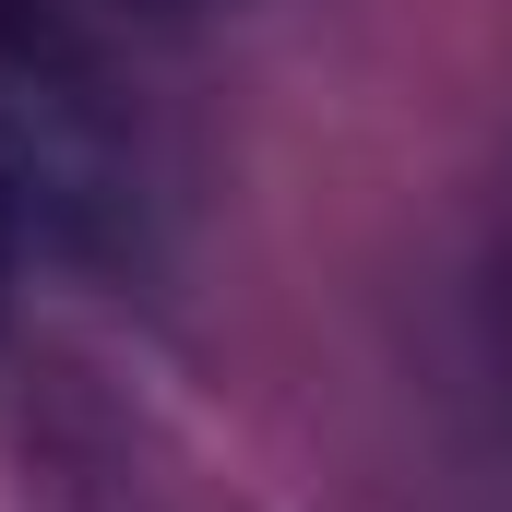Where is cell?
Listing matches in <instances>:
<instances>
[{"label": "cell", "instance_id": "6da1fadb", "mask_svg": "<svg viewBox=\"0 0 512 512\" xmlns=\"http://www.w3.org/2000/svg\"><path fill=\"white\" fill-rule=\"evenodd\" d=\"M0 179L48 227H108L131 203L120 96H108L96 48L36 0H0Z\"/></svg>", "mask_w": 512, "mask_h": 512}, {"label": "cell", "instance_id": "7a4b0ae2", "mask_svg": "<svg viewBox=\"0 0 512 512\" xmlns=\"http://www.w3.org/2000/svg\"><path fill=\"white\" fill-rule=\"evenodd\" d=\"M12 239H24V203H12V179H0V310H12Z\"/></svg>", "mask_w": 512, "mask_h": 512}]
</instances>
